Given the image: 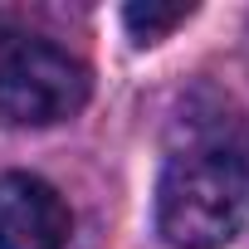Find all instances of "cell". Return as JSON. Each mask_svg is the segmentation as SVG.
<instances>
[{"instance_id":"cell-1","label":"cell","mask_w":249,"mask_h":249,"mask_svg":"<svg viewBox=\"0 0 249 249\" xmlns=\"http://www.w3.org/2000/svg\"><path fill=\"white\" fill-rule=\"evenodd\" d=\"M249 225V157L234 142L176 152L157 186V230L176 249H220Z\"/></svg>"},{"instance_id":"cell-2","label":"cell","mask_w":249,"mask_h":249,"mask_svg":"<svg viewBox=\"0 0 249 249\" xmlns=\"http://www.w3.org/2000/svg\"><path fill=\"white\" fill-rule=\"evenodd\" d=\"M88 64L64 44L10 30L0 35V117L15 127H49L88 103Z\"/></svg>"},{"instance_id":"cell-3","label":"cell","mask_w":249,"mask_h":249,"mask_svg":"<svg viewBox=\"0 0 249 249\" xmlns=\"http://www.w3.org/2000/svg\"><path fill=\"white\" fill-rule=\"evenodd\" d=\"M69 230L73 215L49 181L30 171L0 176V249H64Z\"/></svg>"},{"instance_id":"cell-4","label":"cell","mask_w":249,"mask_h":249,"mask_svg":"<svg viewBox=\"0 0 249 249\" xmlns=\"http://www.w3.org/2000/svg\"><path fill=\"white\" fill-rule=\"evenodd\" d=\"M122 20H127V30H132L137 44H157V39H166L176 25L191 20V5H152V0H147V5H127Z\"/></svg>"}]
</instances>
